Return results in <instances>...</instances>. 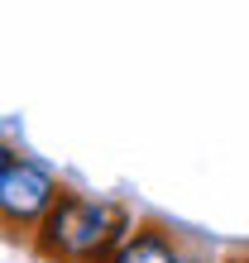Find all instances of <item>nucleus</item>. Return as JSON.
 Returning a JSON list of instances; mask_svg holds the SVG:
<instances>
[{
    "label": "nucleus",
    "mask_w": 249,
    "mask_h": 263,
    "mask_svg": "<svg viewBox=\"0 0 249 263\" xmlns=\"http://www.w3.org/2000/svg\"><path fill=\"white\" fill-rule=\"evenodd\" d=\"M130 235V211L105 196L58 192L34 230V254L48 263H111Z\"/></svg>",
    "instance_id": "obj_1"
},
{
    "label": "nucleus",
    "mask_w": 249,
    "mask_h": 263,
    "mask_svg": "<svg viewBox=\"0 0 249 263\" xmlns=\"http://www.w3.org/2000/svg\"><path fill=\"white\" fill-rule=\"evenodd\" d=\"M53 201H58V182L48 167L29 163L20 153L0 167V230H39Z\"/></svg>",
    "instance_id": "obj_2"
},
{
    "label": "nucleus",
    "mask_w": 249,
    "mask_h": 263,
    "mask_svg": "<svg viewBox=\"0 0 249 263\" xmlns=\"http://www.w3.org/2000/svg\"><path fill=\"white\" fill-rule=\"evenodd\" d=\"M177 258H182V239L168 225L144 220V225H130V235L111 263H177Z\"/></svg>",
    "instance_id": "obj_3"
},
{
    "label": "nucleus",
    "mask_w": 249,
    "mask_h": 263,
    "mask_svg": "<svg viewBox=\"0 0 249 263\" xmlns=\"http://www.w3.org/2000/svg\"><path fill=\"white\" fill-rule=\"evenodd\" d=\"M177 263H206V258H201V254H187V249H182V258H177Z\"/></svg>",
    "instance_id": "obj_4"
}]
</instances>
